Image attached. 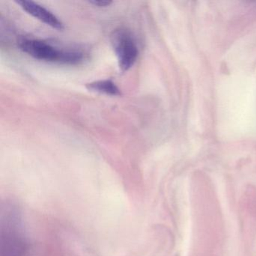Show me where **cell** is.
Masks as SVG:
<instances>
[{"label":"cell","mask_w":256,"mask_h":256,"mask_svg":"<svg viewBox=\"0 0 256 256\" xmlns=\"http://www.w3.org/2000/svg\"><path fill=\"white\" fill-rule=\"evenodd\" d=\"M20 50L38 60L59 62L64 64H78L83 56L79 52H65L36 40H24L19 43Z\"/></svg>","instance_id":"6da1fadb"},{"label":"cell","mask_w":256,"mask_h":256,"mask_svg":"<svg viewBox=\"0 0 256 256\" xmlns=\"http://www.w3.org/2000/svg\"><path fill=\"white\" fill-rule=\"evenodd\" d=\"M112 42L118 58L120 70L125 72L133 66L138 56V49L136 42L131 34L124 29L114 32Z\"/></svg>","instance_id":"7a4b0ae2"},{"label":"cell","mask_w":256,"mask_h":256,"mask_svg":"<svg viewBox=\"0 0 256 256\" xmlns=\"http://www.w3.org/2000/svg\"><path fill=\"white\" fill-rule=\"evenodd\" d=\"M17 4L20 6L24 11L30 14L40 22H43L46 25L52 26L54 29L62 30L64 29V24L61 20L47 8L42 6L40 4H36L32 1L26 0H19Z\"/></svg>","instance_id":"3957f363"},{"label":"cell","mask_w":256,"mask_h":256,"mask_svg":"<svg viewBox=\"0 0 256 256\" xmlns=\"http://www.w3.org/2000/svg\"><path fill=\"white\" fill-rule=\"evenodd\" d=\"M1 248L2 256H24L26 245L23 238L14 228H7L6 233L2 232Z\"/></svg>","instance_id":"277c9868"},{"label":"cell","mask_w":256,"mask_h":256,"mask_svg":"<svg viewBox=\"0 0 256 256\" xmlns=\"http://www.w3.org/2000/svg\"><path fill=\"white\" fill-rule=\"evenodd\" d=\"M86 88L90 91L106 94L112 96H121L120 90L110 80H101L86 84Z\"/></svg>","instance_id":"5b68a950"},{"label":"cell","mask_w":256,"mask_h":256,"mask_svg":"<svg viewBox=\"0 0 256 256\" xmlns=\"http://www.w3.org/2000/svg\"><path fill=\"white\" fill-rule=\"evenodd\" d=\"M90 4L92 5L95 6L100 7V8H106V7L109 6L110 4H112V1H90Z\"/></svg>","instance_id":"8992f818"}]
</instances>
